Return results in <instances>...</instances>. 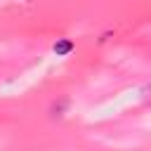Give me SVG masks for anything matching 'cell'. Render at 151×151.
Here are the masks:
<instances>
[{
    "label": "cell",
    "instance_id": "7a4b0ae2",
    "mask_svg": "<svg viewBox=\"0 0 151 151\" xmlns=\"http://www.w3.org/2000/svg\"><path fill=\"white\" fill-rule=\"evenodd\" d=\"M73 47H76V45H73V40H68V38H59V40L54 42V47H52V50L57 52V57H66Z\"/></svg>",
    "mask_w": 151,
    "mask_h": 151
},
{
    "label": "cell",
    "instance_id": "6da1fadb",
    "mask_svg": "<svg viewBox=\"0 0 151 151\" xmlns=\"http://www.w3.org/2000/svg\"><path fill=\"white\" fill-rule=\"evenodd\" d=\"M68 111H71V99H68V97H59V99H54V101L50 104V109H47V113H50L52 120L64 118Z\"/></svg>",
    "mask_w": 151,
    "mask_h": 151
}]
</instances>
